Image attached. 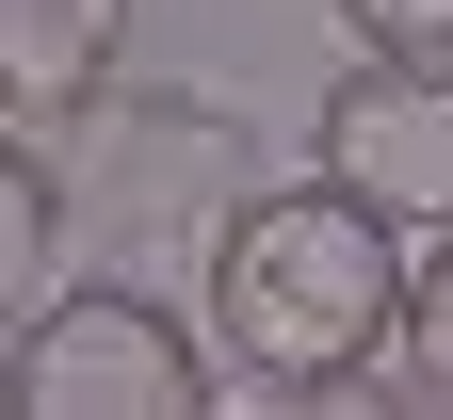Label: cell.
Returning a JSON list of instances; mask_svg holds the SVG:
<instances>
[{
    "label": "cell",
    "instance_id": "obj_5",
    "mask_svg": "<svg viewBox=\"0 0 453 420\" xmlns=\"http://www.w3.org/2000/svg\"><path fill=\"white\" fill-rule=\"evenodd\" d=\"M130 65V0H0V130H65Z\"/></svg>",
    "mask_w": 453,
    "mask_h": 420
},
{
    "label": "cell",
    "instance_id": "obj_4",
    "mask_svg": "<svg viewBox=\"0 0 453 420\" xmlns=\"http://www.w3.org/2000/svg\"><path fill=\"white\" fill-rule=\"evenodd\" d=\"M324 178L357 210H388L421 243V226H453V49H357V65L324 81Z\"/></svg>",
    "mask_w": 453,
    "mask_h": 420
},
{
    "label": "cell",
    "instance_id": "obj_6",
    "mask_svg": "<svg viewBox=\"0 0 453 420\" xmlns=\"http://www.w3.org/2000/svg\"><path fill=\"white\" fill-rule=\"evenodd\" d=\"M49 291H65V178H49V146H0V340Z\"/></svg>",
    "mask_w": 453,
    "mask_h": 420
},
{
    "label": "cell",
    "instance_id": "obj_8",
    "mask_svg": "<svg viewBox=\"0 0 453 420\" xmlns=\"http://www.w3.org/2000/svg\"><path fill=\"white\" fill-rule=\"evenodd\" d=\"M357 49H453V0H324Z\"/></svg>",
    "mask_w": 453,
    "mask_h": 420
},
{
    "label": "cell",
    "instance_id": "obj_1",
    "mask_svg": "<svg viewBox=\"0 0 453 420\" xmlns=\"http://www.w3.org/2000/svg\"><path fill=\"white\" fill-rule=\"evenodd\" d=\"M195 324L226 372H259V388H357L388 324H405V226L357 210L340 178H259L243 210L211 226V259H195Z\"/></svg>",
    "mask_w": 453,
    "mask_h": 420
},
{
    "label": "cell",
    "instance_id": "obj_3",
    "mask_svg": "<svg viewBox=\"0 0 453 420\" xmlns=\"http://www.w3.org/2000/svg\"><path fill=\"white\" fill-rule=\"evenodd\" d=\"M17 404L49 420H179L211 404V324H179L146 275H81L17 324Z\"/></svg>",
    "mask_w": 453,
    "mask_h": 420
},
{
    "label": "cell",
    "instance_id": "obj_9",
    "mask_svg": "<svg viewBox=\"0 0 453 420\" xmlns=\"http://www.w3.org/2000/svg\"><path fill=\"white\" fill-rule=\"evenodd\" d=\"M0 404H17V340H0Z\"/></svg>",
    "mask_w": 453,
    "mask_h": 420
},
{
    "label": "cell",
    "instance_id": "obj_7",
    "mask_svg": "<svg viewBox=\"0 0 453 420\" xmlns=\"http://www.w3.org/2000/svg\"><path fill=\"white\" fill-rule=\"evenodd\" d=\"M388 355L453 404V226H421V259H405V324H388Z\"/></svg>",
    "mask_w": 453,
    "mask_h": 420
},
{
    "label": "cell",
    "instance_id": "obj_2",
    "mask_svg": "<svg viewBox=\"0 0 453 420\" xmlns=\"http://www.w3.org/2000/svg\"><path fill=\"white\" fill-rule=\"evenodd\" d=\"M65 226L113 259V275H146L162 243H195L211 259V226L259 195V146H243V113L226 97H130V65H113L81 113H65Z\"/></svg>",
    "mask_w": 453,
    "mask_h": 420
}]
</instances>
